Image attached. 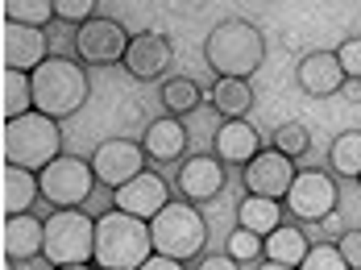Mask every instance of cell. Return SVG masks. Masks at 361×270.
Segmentation results:
<instances>
[{"label": "cell", "mask_w": 361, "mask_h": 270, "mask_svg": "<svg viewBox=\"0 0 361 270\" xmlns=\"http://www.w3.org/2000/svg\"><path fill=\"white\" fill-rule=\"evenodd\" d=\"M237 266L241 262H253V258H262V237L257 233H250V229H233L228 233V250H224Z\"/></svg>", "instance_id": "29"}, {"label": "cell", "mask_w": 361, "mask_h": 270, "mask_svg": "<svg viewBox=\"0 0 361 270\" xmlns=\"http://www.w3.org/2000/svg\"><path fill=\"white\" fill-rule=\"evenodd\" d=\"M299 270H349V262L341 258L336 241H332V245L324 241V245H312V250H307V258H303Z\"/></svg>", "instance_id": "30"}, {"label": "cell", "mask_w": 361, "mask_h": 270, "mask_svg": "<svg viewBox=\"0 0 361 270\" xmlns=\"http://www.w3.org/2000/svg\"><path fill=\"white\" fill-rule=\"evenodd\" d=\"M46 262L54 266H92L96 258V221L83 216L79 208H54L46 221Z\"/></svg>", "instance_id": "5"}, {"label": "cell", "mask_w": 361, "mask_h": 270, "mask_svg": "<svg viewBox=\"0 0 361 270\" xmlns=\"http://www.w3.org/2000/svg\"><path fill=\"white\" fill-rule=\"evenodd\" d=\"M37 188H42V200H50L54 208H79L96 188L92 162L75 154H59L46 171H37Z\"/></svg>", "instance_id": "7"}, {"label": "cell", "mask_w": 361, "mask_h": 270, "mask_svg": "<svg viewBox=\"0 0 361 270\" xmlns=\"http://www.w3.org/2000/svg\"><path fill=\"white\" fill-rule=\"evenodd\" d=\"M171 59H175V46L166 34H158V30H142V34H133L129 38V50H125V71L133 79H162L166 75V67H171Z\"/></svg>", "instance_id": "12"}, {"label": "cell", "mask_w": 361, "mask_h": 270, "mask_svg": "<svg viewBox=\"0 0 361 270\" xmlns=\"http://www.w3.org/2000/svg\"><path fill=\"white\" fill-rule=\"evenodd\" d=\"M75 50H79V59L92 63V67L125 63L129 34H125V25L112 21V17H92L87 25H79V34H75Z\"/></svg>", "instance_id": "10"}, {"label": "cell", "mask_w": 361, "mask_h": 270, "mask_svg": "<svg viewBox=\"0 0 361 270\" xmlns=\"http://www.w3.org/2000/svg\"><path fill=\"white\" fill-rule=\"evenodd\" d=\"M204 104V92L195 79H166L162 83V109L171 116H187Z\"/></svg>", "instance_id": "24"}, {"label": "cell", "mask_w": 361, "mask_h": 270, "mask_svg": "<svg viewBox=\"0 0 361 270\" xmlns=\"http://www.w3.org/2000/svg\"><path fill=\"white\" fill-rule=\"evenodd\" d=\"M54 270H96V266H54Z\"/></svg>", "instance_id": "39"}, {"label": "cell", "mask_w": 361, "mask_h": 270, "mask_svg": "<svg viewBox=\"0 0 361 270\" xmlns=\"http://www.w3.org/2000/svg\"><path fill=\"white\" fill-rule=\"evenodd\" d=\"M295 79H299V87L307 96H332V92L345 87V71L336 63V50H312V54H303L299 67H295Z\"/></svg>", "instance_id": "15"}, {"label": "cell", "mask_w": 361, "mask_h": 270, "mask_svg": "<svg viewBox=\"0 0 361 270\" xmlns=\"http://www.w3.org/2000/svg\"><path fill=\"white\" fill-rule=\"evenodd\" d=\"M46 59H50V42H46L42 30H25V25L4 30V63H8V71H30L34 75Z\"/></svg>", "instance_id": "16"}, {"label": "cell", "mask_w": 361, "mask_h": 270, "mask_svg": "<svg viewBox=\"0 0 361 270\" xmlns=\"http://www.w3.org/2000/svg\"><path fill=\"white\" fill-rule=\"evenodd\" d=\"M336 250L349 262V270H361V229H345L336 237Z\"/></svg>", "instance_id": "33"}, {"label": "cell", "mask_w": 361, "mask_h": 270, "mask_svg": "<svg viewBox=\"0 0 361 270\" xmlns=\"http://www.w3.org/2000/svg\"><path fill=\"white\" fill-rule=\"evenodd\" d=\"M200 270H241V266H237L228 254H212V258H204V262H200Z\"/></svg>", "instance_id": "34"}, {"label": "cell", "mask_w": 361, "mask_h": 270, "mask_svg": "<svg viewBox=\"0 0 361 270\" xmlns=\"http://www.w3.org/2000/svg\"><path fill=\"white\" fill-rule=\"evenodd\" d=\"M54 17L75 21V25H87L96 17V0H54Z\"/></svg>", "instance_id": "31"}, {"label": "cell", "mask_w": 361, "mask_h": 270, "mask_svg": "<svg viewBox=\"0 0 361 270\" xmlns=\"http://www.w3.org/2000/svg\"><path fill=\"white\" fill-rule=\"evenodd\" d=\"M320 225H324V233H332V237H341V216H336V212H332V216H324V221H320Z\"/></svg>", "instance_id": "36"}, {"label": "cell", "mask_w": 361, "mask_h": 270, "mask_svg": "<svg viewBox=\"0 0 361 270\" xmlns=\"http://www.w3.org/2000/svg\"><path fill=\"white\" fill-rule=\"evenodd\" d=\"M307 237L303 229H295V225H279V229L270 233L266 241H262V254H266V262H279V266H303V258H307Z\"/></svg>", "instance_id": "20"}, {"label": "cell", "mask_w": 361, "mask_h": 270, "mask_svg": "<svg viewBox=\"0 0 361 270\" xmlns=\"http://www.w3.org/2000/svg\"><path fill=\"white\" fill-rule=\"evenodd\" d=\"M46 245V225L37 221L34 212H21V216H8L4 225V254L8 262H34Z\"/></svg>", "instance_id": "18"}, {"label": "cell", "mask_w": 361, "mask_h": 270, "mask_svg": "<svg viewBox=\"0 0 361 270\" xmlns=\"http://www.w3.org/2000/svg\"><path fill=\"white\" fill-rule=\"evenodd\" d=\"M142 150H145V158H154V162H175V158L187 150V129H183V121L179 116H158V121L145 129Z\"/></svg>", "instance_id": "19"}, {"label": "cell", "mask_w": 361, "mask_h": 270, "mask_svg": "<svg viewBox=\"0 0 361 270\" xmlns=\"http://www.w3.org/2000/svg\"><path fill=\"white\" fill-rule=\"evenodd\" d=\"M4 17H8V25L42 30L54 17V0H4Z\"/></svg>", "instance_id": "26"}, {"label": "cell", "mask_w": 361, "mask_h": 270, "mask_svg": "<svg viewBox=\"0 0 361 270\" xmlns=\"http://www.w3.org/2000/svg\"><path fill=\"white\" fill-rule=\"evenodd\" d=\"M295 162L283 158L279 150H262V154L253 158L250 166H245V192L250 195H262V200H287L290 183H295Z\"/></svg>", "instance_id": "13"}, {"label": "cell", "mask_w": 361, "mask_h": 270, "mask_svg": "<svg viewBox=\"0 0 361 270\" xmlns=\"http://www.w3.org/2000/svg\"><path fill=\"white\" fill-rule=\"evenodd\" d=\"M336 204H341V188H336V179L328 171H320V166L299 171L287 200H283V208H290L299 221H324V216L336 212Z\"/></svg>", "instance_id": "8"}, {"label": "cell", "mask_w": 361, "mask_h": 270, "mask_svg": "<svg viewBox=\"0 0 361 270\" xmlns=\"http://www.w3.org/2000/svg\"><path fill=\"white\" fill-rule=\"evenodd\" d=\"M179 192L187 204H208L224 192V162L208 154H195L179 166Z\"/></svg>", "instance_id": "14"}, {"label": "cell", "mask_w": 361, "mask_h": 270, "mask_svg": "<svg viewBox=\"0 0 361 270\" xmlns=\"http://www.w3.org/2000/svg\"><path fill=\"white\" fill-rule=\"evenodd\" d=\"M204 63L216 79H250L266 63V38L253 21L228 17L204 42Z\"/></svg>", "instance_id": "1"}, {"label": "cell", "mask_w": 361, "mask_h": 270, "mask_svg": "<svg viewBox=\"0 0 361 270\" xmlns=\"http://www.w3.org/2000/svg\"><path fill=\"white\" fill-rule=\"evenodd\" d=\"M34 113V92H30V75L25 71H4V116L17 121V116Z\"/></svg>", "instance_id": "27"}, {"label": "cell", "mask_w": 361, "mask_h": 270, "mask_svg": "<svg viewBox=\"0 0 361 270\" xmlns=\"http://www.w3.org/2000/svg\"><path fill=\"white\" fill-rule=\"evenodd\" d=\"M212 146H216V158L228 162V166H250L253 158L262 154V137H257V129L250 121H224L216 129V137H212Z\"/></svg>", "instance_id": "17"}, {"label": "cell", "mask_w": 361, "mask_h": 270, "mask_svg": "<svg viewBox=\"0 0 361 270\" xmlns=\"http://www.w3.org/2000/svg\"><path fill=\"white\" fill-rule=\"evenodd\" d=\"M349 100H361V79H345V87H341Z\"/></svg>", "instance_id": "37"}, {"label": "cell", "mask_w": 361, "mask_h": 270, "mask_svg": "<svg viewBox=\"0 0 361 270\" xmlns=\"http://www.w3.org/2000/svg\"><path fill=\"white\" fill-rule=\"evenodd\" d=\"M92 175H96V183H104V188H125L129 179H137L145 171V150L137 142H129V137H109V142H100L96 150H92Z\"/></svg>", "instance_id": "9"}, {"label": "cell", "mask_w": 361, "mask_h": 270, "mask_svg": "<svg viewBox=\"0 0 361 270\" xmlns=\"http://www.w3.org/2000/svg\"><path fill=\"white\" fill-rule=\"evenodd\" d=\"M37 175L34 171H21V166H4V212L8 216H21L37 204Z\"/></svg>", "instance_id": "23"}, {"label": "cell", "mask_w": 361, "mask_h": 270, "mask_svg": "<svg viewBox=\"0 0 361 270\" xmlns=\"http://www.w3.org/2000/svg\"><path fill=\"white\" fill-rule=\"evenodd\" d=\"M63 154V129L59 121L42 113H25L17 121H8L4 129V158L8 166H21V171H46L54 158Z\"/></svg>", "instance_id": "4"}, {"label": "cell", "mask_w": 361, "mask_h": 270, "mask_svg": "<svg viewBox=\"0 0 361 270\" xmlns=\"http://www.w3.org/2000/svg\"><path fill=\"white\" fill-rule=\"evenodd\" d=\"M212 109H216L224 121H245V113L253 109L250 79H216V83H212Z\"/></svg>", "instance_id": "22"}, {"label": "cell", "mask_w": 361, "mask_h": 270, "mask_svg": "<svg viewBox=\"0 0 361 270\" xmlns=\"http://www.w3.org/2000/svg\"><path fill=\"white\" fill-rule=\"evenodd\" d=\"M336 63H341L345 79H361V38L341 42V46H336Z\"/></svg>", "instance_id": "32"}, {"label": "cell", "mask_w": 361, "mask_h": 270, "mask_svg": "<svg viewBox=\"0 0 361 270\" xmlns=\"http://www.w3.org/2000/svg\"><path fill=\"white\" fill-rule=\"evenodd\" d=\"M149 241H154V254L162 258H175V262H187L204 250L208 241V221L200 216L195 204H166L154 221H149Z\"/></svg>", "instance_id": "6"}, {"label": "cell", "mask_w": 361, "mask_h": 270, "mask_svg": "<svg viewBox=\"0 0 361 270\" xmlns=\"http://www.w3.org/2000/svg\"><path fill=\"white\" fill-rule=\"evenodd\" d=\"M137 270H183V262H175V258H162V254H154V258H145Z\"/></svg>", "instance_id": "35"}, {"label": "cell", "mask_w": 361, "mask_h": 270, "mask_svg": "<svg viewBox=\"0 0 361 270\" xmlns=\"http://www.w3.org/2000/svg\"><path fill=\"white\" fill-rule=\"evenodd\" d=\"M145 258H154L149 225L125 212H104L96 221V270H137Z\"/></svg>", "instance_id": "3"}, {"label": "cell", "mask_w": 361, "mask_h": 270, "mask_svg": "<svg viewBox=\"0 0 361 270\" xmlns=\"http://www.w3.org/2000/svg\"><path fill=\"white\" fill-rule=\"evenodd\" d=\"M279 225H283V204H279V200L245 195V200L237 204V229H250V233H257V237L266 241Z\"/></svg>", "instance_id": "21"}, {"label": "cell", "mask_w": 361, "mask_h": 270, "mask_svg": "<svg viewBox=\"0 0 361 270\" xmlns=\"http://www.w3.org/2000/svg\"><path fill=\"white\" fill-rule=\"evenodd\" d=\"M328 166H332L336 175H353V179H361V129H345V133L332 142Z\"/></svg>", "instance_id": "25"}, {"label": "cell", "mask_w": 361, "mask_h": 270, "mask_svg": "<svg viewBox=\"0 0 361 270\" xmlns=\"http://www.w3.org/2000/svg\"><path fill=\"white\" fill-rule=\"evenodd\" d=\"M166 204H171L166 179H162V175H149V171H142L137 179H129L125 188L112 192V208L125 212V216H137V221H145V225H149Z\"/></svg>", "instance_id": "11"}, {"label": "cell", "mask_w": 361, "mask_h": 270, "mask_svg": "<svg viewBox=\"0 0 361 270\" xmlns=\"http://www.w3.org/2000/svg\"><path fill=\"white\" fill-rule=\"evenodd\" d=\"M270 142H274V150H279L283 158L295 162V158H303L307 150H312V129H307L303 121H287V125H279V129H274V137H270Z\"/></svg>", "instance_id": "28"}, {"label": "cell", "mask_w": 361, "mask_h": 270, "mask_svg": "<svg viewBox=\"0 0 361 270\" xmlns=\"http://www.w3.org/2000/svg\"><path fill=\"white\" fill-rule=\"evenodd\" d=\"M262 270H295V266H279V262H262Z\"/></svg>", "instance_id": "38"}, {"label": "cell", "mask_w": 361, "mask_h": 270, "mask_svg": "<svg viewBox=\"0 0 361 270\" xmlns=\"http://www.w3.org/2000/svg\"><path fill=\"white\" fill-rule=\"evenodd\" d=\"M30 92H34V113L50 116V121H67L75 116L83 104H87V75H83V67L71 63V59H46L42 67H37L34 75H30Z\"/></svg>", "instance_id": "2"}]
</instances>
